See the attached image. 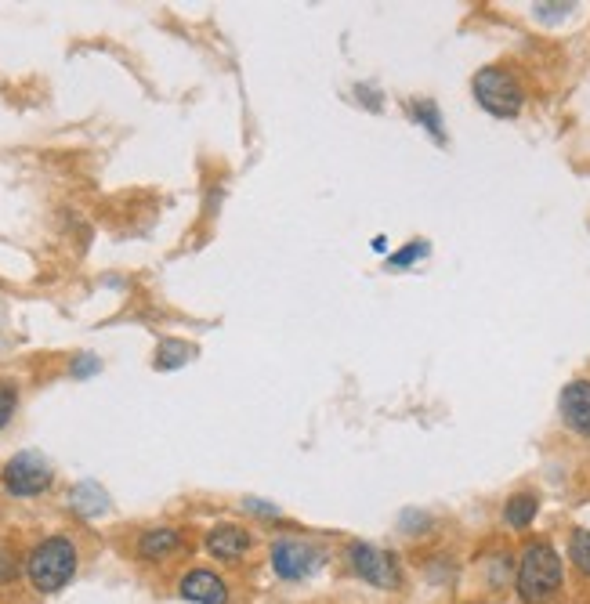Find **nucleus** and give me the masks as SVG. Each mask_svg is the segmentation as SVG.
<instances>
[{"label":"nucleus","instance_id":"obj_1","mask_svg":"<svg viewBox=\"0 0 590 604\" xmlns=\"http://www.w3.org/2000/svg\"><path fill=\"white\" fill-rule=\"evenodd\" d=\"M565 586V561L551 539H529L514 565V597L522 604H554Z\"/></svg>","mask_w":590,"mask_h":604},{"label":"nucleus","instance_id":"obj_2","mask_svg":"<svg viewBox=\"0 0 590 604\" xmlns=\"http://www.w3.org/2000/svg\"><path fill=\"white\" fill-rule=\"evenodd\" d=\"M80 568V547L77 539H69L66 532H55V536H44L29 547L26 561H22V572H26L33 594L48 597L66 590L73 583Z\"/></svg>","mask_w":590,"mask_h":604},{"label":"nucleus","instance_id":"obj_3","mask_svg":"<svg viewBox=\"0 0 590 604\" xmlns=\"http://www.w3.org/2000/svg\"><path fill=\"white\" fill-rule=\"evenodd\" d=\"M344 565L359 583L373 586V590H384V594H395L406 583V572H402L399 554L377 547V543H366V539H348L341 550Z\"/></svg>","mask_w":590,"mask_h":604},{"label":"nucleus","instance_id":"obj_4","mask_svg":"<svg viewBox=\"0 0 590 604\" xmlns=\"http://www.w3.org/2000/svg\"><path fill=\"white\" fill-rule=\"evenodd\" d=\"M471 95L478 109L489 113L493 120H514L525 109V87L518 73L507 66H482L471 76Z\"/></svg>","mask_w":590,"mask_h":604},{"label":"nucleus","instance_id":"obj_5","mask_svg":"<svg viewBox=\"0 0 590 604\" xmlns=\"http://www.w3.org/2000/svg\"><path fill=\"white\" fill-rule=\"evenodd\" d=\"M326 557L330 554L315 539L276 536L268 543V565H272V576L279 583H305V579H312L326 565Z\"/></svg>","mask_w":590,"mask_h":604},{"label":"nucleus","instance_id":"obj_6","mask_svg":"<svg viewBox=\"0 0 590 604\" xmlns=\"http://www.w3.org/2000/svg\"><path fill=\"white\" fill-rule=\"evenodd\" d=\"M55 485V467L48 456H40L37 449L15 453L4 467H0V489L8 492L11 500H37Z\"/></svg>","mask_w":590,"mask_h":604},{"label":"nucleus","instance_id":"obj_7","mask_svg":"<svg viewBox=\"0 0 590 604\" xmlns=\"http://www.w3.org/2000/svg\"><path fill=\"white\" fill-rule=\"evenodd\" d=\"M203 550H207L214 561H221V565H239V561L254 550V536H250V529L236 525V521H218V525H210L207 536H203Z\"/></svg>","mask_w":590,"mask_h":604},{"label":"nucleus","instance_id":"obj_8","mask_svg":"<svg viewBox=\"0 0 590 604\" xmlns=\"http://www.w3.org/2000/svg\"><path fill=\"white\" fill-rule=\"evenodd\" d=\"M178 597L189 604H229L232 586L214 568H189L178 579Z\"/></svg>","mask_w":590,"mask_h":604},{"label":"nucleus","instance_id":"obj_9","mask_svg":"<svg viewBox=\"0 0 590 604\" xmlns=\"http://www.w3.org/2000/svg\"><path fill=\"white\" fill-rule=\"evenodd\" d=\"M181 550H185V532L174 529V525H153V529H142L134 539V554L142 565H167Z\"/></svg>","mask_w":590,"mask_h":604},{"label":"nucleus","instance_id":"obj_10","mask_svg":"<svg viewBox=\"0 0 590 604\" xmlns=\"http://www.w3.org/2000/svg\"><path fill=\"white\" fill-rule=\"evenodd\" d=\"M558 413H562V424L572 435L590 438V377H576L562 387Z\"/></svg>","mask_w":590,"mask_h":604},{"label":"nucleus","instance_id":"obj_11","mask_svg":"<svg viewBox=\"0 0 590 604\" xmlns=\"http://www.w3.org/2000/svg\"><path fill=\"white\" fill-rule=\"evenodd\" d=\"M536 514H540V496L529 489L522 492H511L504 500V510H500V521H504V529L511 532H529L533 529Z\"/></svg>","mask_w":590,"mask_h":604},{"label":"nucleus","instance_id":"obj_12","mask_svg":"<svg viewBox=\"0 0 590 604\" xmlns=\"http://www.w3.org/2000/svg\"><path fill=\"white\" fill-rule=\"evenodd\" d=\"M69 510L80 514V518H102L109 510V492L98 482H80L69 489Z\"/></svg>","mask_w":590,"mask_h":604},{"label":"nucleus","instance_id":"obj_13","mask_svg":"<svg viewBox=\"0 0 590 604\" xmlns=\"http://www.w3.org/2000/svg\"><path fill=\"white\" fill-rule=\"evenodd\" d=\"M410 116L417 127H424V131L435 138V145H446V120H442V109L435 105V98H413L410 102Z\"/></svg>","mask_w":590,"mask_h":604},{"label":"nucleus","instance_id":"obj_14","mask_svg":"<svg viewBox=\"0 0 590 604\" xmlns=\"http://www.w3.org/2000/svg\"><path fill=\"white\" fill-rule=\"evenodd\" d=\"M565 554H569L572 572L580 579H590V529L576 525V529L569 532V547H565Z\"/></svg>","mask_w":590,"mask_h":604},{"label":"nucleus","instance_id":"obj_15","mask_svg":"<svg viewBox=\"0 0 590 604\" xmlns=\"http://www.w3.org/2000/svg\"><path fill=\"white\" fill-rule=\"evenodd\" d=\"M431 254L428 239H410V243L402 246V250H395V254H388V261H384V268L388 272H410L413 265H420L424 257Z\"/></svg>","mask_w":590,"mask_h":604},{"label":"nucleus","instance_id":"obj_16","mask_svg":"<svg viewBox=\"0 0 590 604\" xmlns=\"http://www.w3.org/2000/svg\"><path fill=\"white\" fill-rule=\"evenodd\" d=\"M192 355H196V348H192V344H185V340H160L153 366L156 369H181L185 362L192 359Z\"/></svg>","mask_w":590,"mask_h":604},{"label":"nucleus","instance_id":"obj_17","mask_svg":"<svg viewBox=\"0 0 590 604\" xmlns=\"http://www.w3.org/2000/svg\"><path fill=\"white\" fill-rule=\"evenodd\" d=\"M435 525V518L431 514H424V510L410 507L399 514V529L406 532V536H428V529Z\"/></svg>","mask_w":590,"mask_h":604},{"label":"nucleus","instance_id":"obj_18","mask_svg":"<svg viewBox=\"0 0 590 604\" xmlns=\"http://www.w3.org/2000/svg\"><path fill=\"white\" fill-rule=\"evenodd\" d=\"M19 409V387L11 380H0V431L11 424V416Z\"/></svg>","mask_w":590,"mask_h":604},{"label":"nucleus","instance_id":"obj_19","mask_svg":"<svg viewBox=\"0 0 590 604\" xmlns=\"http://www.w3.org/2000/svg\"><path fill=\"white\" fill-rule=\"evenodd\" d=\"M19 568H22V565H19V554L0 543V586H11V583H15V579H19Z\"/></svg>","mask_w":590,"mask_h":604},{"label":"nucleus","instance_id":"obj_20","mask_svg":"<svg viewBox=\"0 0 590 604\" xmlns=\"http://www.w3.org/2000/svg\"><path fill=\"white\" fill-rule=\"evenodd\" d=\"M243 510L247 514H254V518H265V521H283V510L276 507V503H265V500H243Z\"/></svg>","mask_w":590,"mask_h":604},{"label":"nucleus","instance_id":"obj_21","mask_svg":"<svg viewBox=\"0 0 590 604\" xmlns=\"http://www.w3.org/2000/svg\"><path fill=\"white\" fill-rule=\"evenodd\" d=\"M98 369H102V362H98L95 355H80V359H73V366H69V377L87 380V377H95Z\"/></svg>","mask_w":590,"mask_h":604},{"label":"nucleus","instance_id":"obj_22","mask_svg":"<svg viewBox=\"0 0 590 604\" xmlns=\"http://www.w3.org/2000/svg\"><path fill=\"white\" fill-rule=\"evenodd\" d=\"M373 254H388V239H384V236H373Z\"/></svg>","mask_w":590,"mask_h":604}]
</instances>
